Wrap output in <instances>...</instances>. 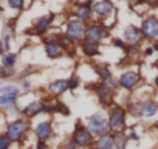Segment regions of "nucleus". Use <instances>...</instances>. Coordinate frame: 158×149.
Instances as JSON below:
<instances>
[{"mask_svg":"<svg viewBox=\"0 0 158 149\" xmlns=\"http://www.w3.org/2000/svg\"><path fill=\"white\" fill-rule=\"evenodd\" d=\"M109 37H110V30L102 22L93 20V22H90L85 27V39L84 40H89L92 44H98L99 45L101 42H104Z\"/></svg>","mask_w":158,"mask_h":149,"instance_id":"nucleus-6","label":"nucleus"},{"mask_svg":"<svg viewBox=\"0 0 158 149\" xmlns=\"http://www.w3.org/2000/svg\"><path fill=\"white\" fill-rule=\"evenodd\" d=\"M34 149H50V146L47 143H40V141H36V146Z\"/></svg>","mask_w":158,"mask_h":149,"instance_id":"nucleus-37","label":"nucleus"},{"mask_svg":"<svg viewBox=\"0 0 158 149\" xmlns=\"http://www.w3.org/2000/svg\"><path fill=\"white\" fill-rule=\"evenodd\" d=\"M139 106H141V117H144V118H152L158 113V103L153 100L147 98V100L141 101Z\"/></svg>","mask_w":158,"mask_h":149,"instance_id":"nucleus-18","label":"nucleus"},{"mask_svg":"<svg viewBox=\"0 0 158 149\" xmlns=\"http://www.w3.org/2000/svg\"><path fill=\"white\" fill-rule=\"evenodd\" d=\"M16 76V68H3L0 67V79H11Z\"/></svg>","mask_w":158,"mask_h":149,"instance_id":"nucleus-29","label":"nucleus"},{"mask_svg":"<svg viewBox=\"0 0 158 149\" xmlns=\"http://www.w3.org/2000/svg\"><path fill=\"white\" fill-rule=\"evenodd\" d=\"M79 47H81L82 50V54L87 56V57H96L101 54V48L98 44H92L89 40H82L81 44H79Z\"/></svg>","mask_w":158,"mask_h":149,"instance_id":"nucleus-20","label":"nucleus"},{"mask_svg":"<svg viewBox=\"0 0 158 149\" xmlns=\"http://www.w3.org/2000/svg\"><path fill=\"white\" fill-rule=\"evenodd\" d=\"M84 124L85 127L95 135V137H99V135H104L109 132V124H107V115L104 110H98L92 115H89L85 120H84Z\"/></svg>","mask_w":158,"mask_h":149,"instance_id":"nucleus-5","label":"nucleus"},{"mask_svg":"<svg viewBox=\"0 0 158 149\" xmlns=\"http://www.w3.org/2000/svg\"><path fill=\"white\" fill-rule=\"evenodd\" d=\"M54 19H56V13H48V14L40 16V17L34 22L33 30H31L30 33L34 34V36H45V34L50 31V28L53 27Z\"/></svg>","mask_w":158,"mask_h":149,"instance_id":"nucleus-11","label":"nucleus"},{"mask_svg":"<svg viewBox=\"0 0 158 149\" xmlns=\"http://www.w3.org/2000/svg\"><path fill=\"white\" fill-rule=\"evenodd\" d=\"M31 87H33V84H31V81H30V79H23V81H22V84H20V89H22V90H25V92H27V90H30Z\"/></svg>","mask_w":158,"mask_h":149,"instance_id":"nucleus-35","label":"nucleus"},{"mask_svg":"<svg viewBox=\"0 0 158 149\" xmlns=\"http://www.w3.org/2000/svg\"><path fill=\"white\" fill-rule=\"evenodd\" d=\"M155 86H156V89H158V76H156V79H155Z\"/></svg>","mask_w":158,"mask_h":149,"instance_id":"nucleus-41","label":"nucleus"},{"mask_svg":"<svg viewBox=\"0 0 158 149\" xmlns=\"http://www.w3.org/2000/svg\"><path fill=\"white\" fill-rule=\"evenodd\" d=\"M155 65H156V68H158V59H156V62H155Z\"/></svg>","mask_w":158,"mask_h":149,"instance_id":"nucleus-42","label":"nucleus"},{"mask_svg":"<svg viewBox=\"0 0 158 149\" xmlns=\"http://www.w3.org/2000/svg\"><path fill=\"white\" fill-rule=\"evenodd\" d=\"M60 149H79V147H77V146H76V143H74V141L68 137V138H67V140L60 144Z\"/></svg>","mask_w":158,"mask_h":149,"instance_id":"nucleus-34","label":"nucleus"},{"mask_svg":"<svg viewBox=\"0 0 158 149\" xmlns=\"http://www.w3.org/2000/svg\"><path fill=\"white\" fill-rule=\"evenodd\" d=\"M30 121L28 120H25V118H14V120H11V121H8V124H6V129H5V135L11 140V143H16V144H19V143H22L25 138H27V135H28V132H30Z\"/></svg>","mask_w":158,"mask_h":149,"instance_id":"nucleus-3","label":"nucleus"},{"mask_svg":"<svg viewBox=\"0 0 158 149\" xmlns=\"http://www.w3.org/2000/svg\"><path fill=\"white\" fill-rule=\"evenodd\" d=\"M118 89H119L118 79H115V78H110L107 81H99V84H96L93 87L96 98H98V103L102 107H110L113 104V96L118 92Z\"/></svg>","mask_w":158,"mask_h":149,"instance_id":"nucleus-1","label":"nucleus"},{"mask_svg":"<svg viewBox=\"0 0 158 149\" xmlns=\"http://www.w3.org/2000/svg\"><path fill=\"white\" fill-rule=\"evenodd\" d=\"M152 48H153V51H158V40H155V42H153Z\"/></svg>","mask_w":158,"mask_h":149,"instance_id":"nucleus-39","label":"nucleus"},{"mask_svg":"<svg viewBox=\"0 0 158 149\" xmlns=\"http://www.w3.org/2000/svg\"><path fill=\"white\" fill-rule=\"evenodd\" d=\"M20 93H22V89L19 87V86H3V87H0V95H13V96H20Z\"/></svg>","mask_w":158,"mask_h":149,"instance_id":"nucleus-24","label":"nucleus"},{"mask_svg":"<svg viewBox=\"0 0 158 149\" xmlns=\"http://www.w3.org/2000/svg\"><path fill=\"white\" fill-rule=\"evenodd\" d=\"M50 40H53V42H56L57 45H60L62 48H64V51H67V50H71V48H74V44L64 34V33H53V34H50V37H48Z\"/></svg>","mask_w":158,"mask_h":149,"instance_id":"nucleus-21","label":"nucleus"},{"mask_svg":"<svg viewBox=\"0 0 158 149\" xmlns=\"http://www.w3.org/2000/svg\"><path fill=\"white\" fill-rule=\"evenodd\" d=\"M0 10H2V3H0Z\"/></svg>","mask_w":158,"mask_h":149,"instance_id":"nucleus-43","label":"nucleus"},{"mask_svg":"<svg viewBox=\"0 0 158 149\" xmlns=\"http://www.w3.org/2000/svg\"><path fill=\"white\" fill-rule=\"evenodd\" d=\"M11 146H13L11 140L5 134H0V149H11Z\"/></svg>","mask_w":158,"mask_h":149,"instance_id":"nucleus-31","label":"nucleus"},{"mask_svg":"<svg viewBox=\"0 0 158 149\" xmlns=\"http://www.w3.org/2000/svg\"><path fill=\"white\" fill-rule=\"evenodd\" d=\"M110 42H112V45H113L115 48H118V50H126V48H127V45L124 44L123 37H113Z\"/></svg>","mask_w":158,"mask_h":149,"instance_id":"nucleus-32","label":"nucleus"},{"mask_svg":"<svg viewBox=\"0 0 158 149\" xmlns=\"http://www.w3.org/2000/svg\"><path fill=\"white\" fill-rule=\"evenodd\" d=\"M34 137H36V141H40V143H48L53 137H54V127H53V123L51 121H40L36 127H34Z\"/></svg>","mask_w":158,"mask_h":149,"instance_id":"nucleus-14","label":"nucleus"},{"mask_svg":"<svg viewBox=\"0 0 158 149\" xmlns=\"http://www.w3.org/2000/svg\"><path fill=\"white\" fill-rule=\"evenodd\" d=\"M143 54H144V56H150V54H153V48H152V47H146L144 51H143Z\"/></svg>","mask_w":158,"mask_h":149,"instance_id":"nucleus-38","label":"nucleus"},{"mask_svg":"<svg viewBox=\"0 0 158 149\" xmlns=\"http://www.w3.org/2000/svg\"><path fill=\"white\" fill-rule=\"evenodd\" d=\"M8 6L11 10H23L25 8V2L23 0H8Z\"/></svg>","mask_w":158,"mask_h":149,"instance_id":"nucleus-30","label":"nucleus"},{"mask_svg":"<svg viewBox=\"0 0 158 149\" xmlns=\"http://www.w3.org/2000/svg\"><path fill=\"white\" fill-rule=\"evenodd\" d=\"M40 113H44V101L42 100H34V101H31L30 104H27L25 107L20 109L22 118H25L28 121L33 120L34 117L40 115Z\"/></svg>","mask_w":158,"mask_h":149,"instance_id":"nucleus-15","label":"nucleus"},{"mask_svg":"<svg viewBox=\"0 0 158 149\" xmlns=\"http://www.w3.org/2000/svg\"><path fill=\"white\" fill-rule=\"evenodd\" d=\"M127 135L124 134V132H121V134H116V137H115V149H126L127 147Z\"/></svg>","mask_w":158,"mask_h":149,"instance_id":"nucleus-27","label":"nucleus"},{"mask_svg":"<svg viewBox=\"0 0 158 149\" xmlns=\"http://www.w3.org/2000/svg\"><path fill=\"white\" fill-rule=\"evenodd\" d=\"M139 30H141L144 39H153V40H156V37H158V19L155 16L144 17L143 22H141Z\"/></svg>","mask_w":158,"mask_h":149,"instance_id":"nucleus-13","label":"nucleus"},{"mask_svg":"<svg viewBox=\"0 0 158 149\" xmlns=\"http://www.w3.org/2000/svg\"><path fill=\"white\" fill-rule=\"evenodd\" d=\"M48 92L54 96H60L65 92H68V83L67 79H54L48 84Z\"/></svg>","mask_w":158,"mask_h":149,"instance_id":"nucleus-19","label":"nucleus"},{"mask_svg":"<svg viewBox=\"0 0 158 149\" xmlns=\"http://www.w3.org/2000/svg\"><path fill=\"white\" fill-rule=\"evenodd\" d=\"M44 50H45L47 57H48V59H51V61L59 59V57H62V56L65 54L64 48H62L60 45H57L56 42L50 40V39H45V40H44Z\"/></svg>","mask_w":158,"mask_h":149,"instance_id":"nucleus-16","label":"nucleus"},{"mask_svg":"<svg viewBox=\"0 0 158 149\" xmlns=\"http://www.w3.org/2000/svg\"><path fill=\"white\" fill-rule=\"evenodd\" d=\"M11 37H13V33L5 28L3 36H2V39H0V42H2V45L5 48V53H11Z\"/></svg>","mask_w":158,"mask_h":149,"instance_id":"nucleus-26","label":"nucleus"},{"mask_svg":"<svg viewBox=\"0 0 158 149\" xmlns=\"http://www.w3.org/2000/svg\"><path fill=\"white\" fill-rule=\"evenodd\" d=\"M127 140H133V141H138V140H139V135H138L136 132H130V134H127Z\"/></svg>","mask_w":158,"mask_h":149,"instance_id":"nucleus-36","label":"nucleus"},{"mask_svg":"<svg viewBox=\"0 0 158 149\" xmlns=\"http://www.w3.org/2000/svg\"><path fill=\"white\" fill-rule=\"evenodd\" d=\"M56 113H62V115L68 117V115H70V109L65 106V103H62V101H57V109H56Z\"/></svg>","mask_w":158,"mask_h":149,"instance_id":"nucleus-33","label":"nucleus"},{"mask_svg":"<svg viewBox=\"0 0 158 149\" xmlns=\"http://www.w3.org/2000/svg\"><path fill=\"white\" fill-rule=\"evenodd\" d=\"M67 83H68V90H71V92H74L77 87H79V83H81V78H79V74H76V73H73L71 76L67 79Z\"/></svg>","mask_w":158,"mask_h":149,"instance_id":"nucleus-28","label":"nucleus"},{"mask_svg":"<svg viewBox=\"0 0 158 149\" xmlns=\"http://www.w3.org/2000/svg\"><path fill=\"white\" fill-rule=\"evenodd\" d=\"M115 137L116 134H112V132L96 137L92 149H115Z\"/></svg>","mask_w":158,"mask_h":149,"instance_id":"nucleus-17","label":"nucleus"},{"mask_svg":"<svg viewBox=\"0 0 158 149\" xmlns=\"http://www.w3.org/2000/svg\"><path fill=\"white\" fill-rule=\"evenodd\" d=\"M17 65V53H5L2 56V62H0V67L3 68H16Z\"/></svg>","mask_w":158,"mask_h":149,"instance_id":"nucleus-22","label":"nucleus"},{"mask_svg":"<svg viewBox=\"0 0 158 149\" xmlns=\"http://www.w3.org/2000/svg\"><path fill=\"white\" fill-rule=\"evenodd\" d=\"M17 96L13 95H0V107L3 109H14L17 107Z\"/></svg>","mask_w":158,"mask_h":149,"instance_id":"nucleus-23","label":"nucleus"},{"mask_svg":"<svg viewBox=\"0 0 158 149\" xmlns=\"http://www.w3.org/2000/svg\"><path fill=\"white\" fill-rule=\"evenodd\" d=\"M92 5L93 2H76L71 5V17L89 25L93 22V13H92Z\"/></svg>","mask_w":158,"mask_h":149,"instance_id":"nucleus-9","label":"nucleus"},{"mask_svg":"<svg viewBox=\"0 0 158 149\" xmlns=\"http://www.w3.org/2000/svg\"><path fill=\"white\" fill-rule=\"evenodd\" d=\"M139 83H141V74L135 70H126L118 78V87L121 90H126V92L135 90Z\"/></svg>","mask_w":158,"mask_h":149,"instance_id":"nucleus-10","label":"nucleus"},{"mask_svg":"<svg viewBox=\"0 0 158 149\" xmlns=\"http://www.w3.org/2000/svg\"><path fill=\"white\" fill-rule=\"evenodd\" d=\"M0 81H2V79H0Z\"/></svg>","mask_w":158,"mask_h":149,"instance_id":"nucleus-44","label":"nucleus"},{"mask_svg":"<svg viewBox=\"0 0 158 149\" xmlns=\"http://www.w3.org/2000/svg\"><path fill=\"white\" fill-rule=\"evenodd\" d=\"M96 74H98L99 81H107V79L113 78L112 70H110L107 65H99V67H96Z\"/></svg>","mask_w":158,"mask_h":149,"instance_id":"nucleus-25","label":"nucleus"},{"mask_svg":"<svg viewBox=\"0 0 158 149\" xmlns=\"http://www.w3.org/2000/svg\"><path fill=\"white\" fill-rule=\"evenodd\" d=\"M85 23H82V22H79V20H76V19H73V17H70L68 20H67V23H65V31H64V34L76 45V44H81L84 39H85Z\"/></svg>","mask_w":158,"mask_h":149,"instance_id":"nucleus-8","label":"nucleus"},{"mask_svg":"<svg viewBox=\"0 0 158 149\" xmlns=\"http://www.w3.org/2000/svg\"><path fill=\"white\" fill-rule=\"evenodd\" d=\"M3 54H5V48H3L2 42H0V56H3Z\"/></svg>","mask_w":158,"mask_h":149,"instance_id":"nucleus-40","label":"nucleus"},{"mask_svg":"<svg viewBox=\"0 0 158 149\" xmlns=\"http://www.w3.org/2000/svg\"><path fill=\"white\" fill-rule=\"evenodd\" d=\"M92 13H93V19L98 22H102L104 25L107 23V20L116 14L115 5L109 0H99V2H93L92 5Z\"/></svg>","mask_w":158,"mask_h":149,"instance_id":"nucleus-7","label":"nucleus"},{"mask_svg":"<svg viewBox=\"0 0 158 149\" xmlns=\"http://www.w3.org/2000/svg\"><path fill=\"white\" fill-rule=\"evenodd\" d=\"M126 120H127V110L124 106L112 104L107 110V124L109 132L112 134H121L126 129Z\"/></svg>","mask_w":158,"mask_h":149,"instance_id":"nucleus-2","label":"nucleus"},{"mask_svg":"<svg viewBox=\"0 0 158 149\" xmlns=\"http://www.w3.org/2000/svg\"><path fill=\"white\" fill-rule=\"evenodd\" d=\"M143 33L136 25H127L123 33V40L127 47H138L143 42Z\"/></svg>","mask_w":158,"mask_h":149,"instance_id":"nucleus-12","label":"nucleus"},{"mask_svg":"<svg viewBox=\"0 0 158 149\" xmlns=\"http://www.w3.org/2000/svg\"><path fill=\"white\" fill-rule=\"evenodd\" d=\"M70 138L76 143V146L79 149H89V147H93V143H95V135L85 127V124L77 120L74 123V129L70 135Z\"/></svg>","mask_w":158,"mask_h":149,"instance_id":"nucleus-4","label":"nucleus"}]
</instances>
